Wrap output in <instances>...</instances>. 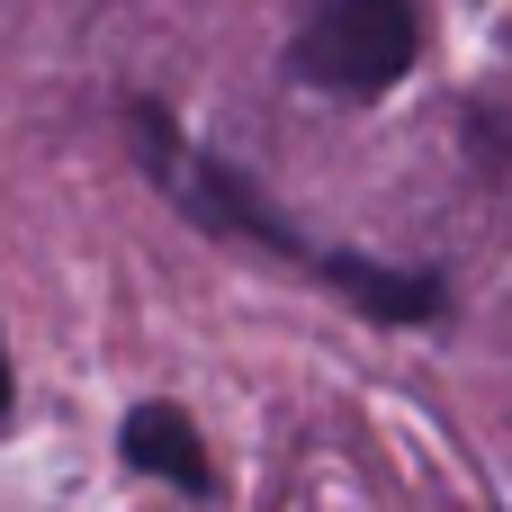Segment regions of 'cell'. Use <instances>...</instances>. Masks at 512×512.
<instances>
[{
    "instance_id": "cell-1",
    "label": "cell",
    "mask_w": 512,
    "mask_h": 512,
    "mask_svg": "<svg viewBox=\"0 0 512 512\" xmlns=\"http://www.w3.org/2000/svg\"><path fill=\"white\" fill-rule=\"evenodd\" d=\"M423 27L405 0H315L297 27V72L333 99H378L414 72Z\"/></svg>"
},
{
    "instance_id": "cell-2",
    "label": "cell",
    "mask_w": 512,
    "mask_h": 512,
    "mask_svg": "<svg viewBox=\"0 0 512 512\" xmlns=\"http://www.w3.org/2000/svg\"><path fill=\"white\" fill-rule=\"evenodd\" d=\"M117 441H126V468L171 477L180 495H207V450H198V423H189L180 405H135Z\"/></svg>"
},
{
    "instance_id": "cell-3",
    "label": "cell",
    "mask_w": 512,
    "mask_h": 512,
    "mask_svg": "<svg viewBox=\"0 0 512 512\" xmlns=\"http://www.w3.org/2000/svg\"><path fill=\"white\" fill-rule=\"evenodd\" d=\"M315 270H324V279H333V288H342L360 315H378V324H432V315H441V288H432V279H405V270H369L360 252H324Z\"/></svg>"
},
{
    "instance_id": "cell-4",
    "label": "cell",
    "mask_w": 512,
    "mask_h": 512,
    "mask_svg": "<svg viewBox=\"0 0 512 512\" xmlns=\"http://www.w3.org/2000/svg\"><path fill=\"white\" fill-rule=\"evenodd\" d=\"M0 423H9V351H0Z\"/></svg>"
}]
</instances>
